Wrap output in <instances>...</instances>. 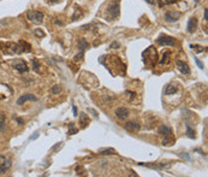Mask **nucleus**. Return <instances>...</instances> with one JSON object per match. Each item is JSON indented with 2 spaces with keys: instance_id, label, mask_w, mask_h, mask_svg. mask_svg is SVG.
Masks as SVG:
<instances>
[{
  "instance_id": "17",
  "label": "nucleus",
  "mask_w": 208,
  "mask_h": 177,
  "mask_svg": "<svg viewBox=\"0 0 208 177\" xmlns=\"http://www.w3.org/2000/svg\"><path fill=\"white\" fill-rule=\"evenodd\" d=\"M5 128H6L5 115L3 112H0V131H5Z\"/></svg>"
},
{
  "instance_id": "24",
  "label": "nucleus",
  "mask_w": 208,
  "mask_h": 177,
  "mask_svg": "<svg viewBox=\"0 0 208 177\" xmlns=\"http://www.w3.org/2000/svg\"><path fill=\"white\" fill-rule=\"evenodd\" d=\"M63 147V142H58V144H57V145H54L53 147H52V152H57V151H59L60 148Z\"/></svg>"
},
{
  "instance_id": "2",
  "label": "nucleus",
  "mask_w": 208,
  "mask_h": 177,
  "mask_svg": "<svg viewBox=\"0 0 208 177\" xmlns=\"http://www.w3.org/2000/svg\"><path fill=\"white\" fill-rule=\"evenodd\" d=\"M27 20L31 23L40 24L43 21V13L40 11H36V10H29L27 11Z\"/></svg>"
},
{
  "instance_id": "28",
  "label": "nucleus",
  "mask_w": 208,
  "mask_h": 177,
  "mask_svg": "<svg viewBox=\"0 0 208 177\" xmlns=\"http://www.w3.org/2000/svg\"><path fill=\"white\" fill-rule=\"evenodd\" d=\"M34 33H35L36 36H39V38H40V36H41V38H43V36H45V33H43L42 30H40V29H36Z\"/></svg>"
},
{
  "instance_id": "10",
  "label": "nucleus",
  "mask_w": 208,
  "mask_h": 177,
  "mask_svg": "<svg viewBox=\"0 0 208 177\" xmlns=\"http://www.w3.org/2000/svg\"><path fill=\"white\" fill-rule=\"evenodd\" d=\"M116 116H117L118 119L124 120V119H126L129 117V110L126 107H118L116 110Z\"/></svg>"
},
{
  "instance_id": "34",
  "label": "nucleus",
  "mask_w": 208,
  "mask_h": 177,
  "mask_svg": "<svg viewBox=\"0 0 208 177\" xmlns=\"http://www.w3.org/2000/svg\"><path fill=\"white\" fill-rule=\"evenodd\" d=\"M203 17H204V21H207V9H204V13H203Z\"/></svg>"
},
{
  "instance_id": "33",
  "label": "nucleus",
  "mask_w": 208,
  "mask_h": 177,
  "mask_svg": "<svg viewBox=\"0 0 208 177\" xmlns=\"http://www.w3.org/2000/svg\"><path fill=\"white\" fill-rule=\"evenodd\" d=\"M146 1H147L148 4H150V5H153V4L155 3V0H146Z\"/></svg>"
},
{
  "instance_id": "9",
  "label": "nucleus",
  "mask_w": 208,
  "mask_h": 177,
  "mask_svg": "<svg viewBox=\"0 0 208 177\" xmlns=\"http://www.w3.org/2000/svg\"><path fill=\"white\" fill-rule=\"evenodd\" d=\"M177 69L183 75H190V67L188 66L186 63H184L182 60H177Z\"/></svg>"
},
{
  "instance_id": "11",
  "label": "nucleus",
  "mask_w": 208,
  "mask_h": 177,
  "mask_svg": "<svg viewBox=\"0 0 208 177\" xmlns=\"http://www.w3.org/2000/svg\"><path fill=\"white\" fill-rule=\"evenodd\" d=\"M36 101L37 99H36V96H34V95H31V94H24V95H22L20 99L17 100V105L18 106H21V105H23L24 102H27V101Z\"/></svg>"
},
{
  "instance_id": "18",
  "label": "nucleus",
  "mask_w": 208,
  "mask_h": 177,
  "mask_svg": "<svg viewBox=\"0 0 208 177\" xmlns=\"http://www.w3.org/2000/svg\"><path fill=\"white\" fill-rule=\"evenodd\" d=\"M78 48H80L81 52L84 53V51L88 48V42H87L86 39H81V40H80V42H78Z\"/></svg>"
},
{
  "instance_id": "5",
  "label": "nucleus",
  "mask_w": 208,
  "mask_h": 177,
  "mask_svg": "<svg viewBox=\"0 0 208 177\" xmlns=\"http://www.w3.org/2000/svg\"><path fill=\"white\" fill-rule=\"evenodd\" d=\"M180 16H182L180 12H177V11H167V12L165 13V21H166V22H170V23L177 22V21L180 18Z\"/></svg>"
},
{
  "instance_id": "27",
  "label": "nucleus",
  "mask_w": 208,
  "mask_h": 177,
  "mask_svg": "<svg viewBox=\"0 0 208 177\" xmlns=\"http://www.w3.org/2000/svg\"><path fill=\"white\" fill-rule=\"evenodd\" d=\"M190 47H191L193 49H195L196 52H199V53L203 52V47H201V46H199V45H191Z\"/></svg>"
},
{
  "instance_id": "16",
  "label": "nucleus",
  "mask_w": 208,
  "mask_h": 177,
  "mask_svg": "<svg viewBox=\"0 0 208 177\" xmlns=\"http://www.w3.org/2000/svg\"><path fill=\"white\" fill-rule=\"evenodd\" d=\"M80 122H81V124H82V128H86L87 124L89 123V118L86 113H81L80 115Z\"/></svg>"
},
{
  "instance_id": "22",
  "label": "nucleus",
  "mask_w": 208,
  "mask_h": 177,
  "mask_svg": "<svg viewBox=\"0 0 208 177\" xmlns=\"http://www.w3.org/2000/svg\"><path fill=\"white\" fill-rule=\"evenodd\" d=\"M177 0H159V5L160 6H164V5H171V4H175Z\"/></svg>"
},
{
  "instance_id": "21",
  "label": "nucleus",
  "mask_w": 208,
  "mask_h": 177,
  "mask_svg": "<svg viewBox=\"0 0 208 177\" xmlns=\"http://www.w3.org/2000/svg\"><path fill=\"white\" fill-rule=\"evenodd\" d=\"M173 142H175V140H173L171 136H166L165 140L162 141V145H164V146H171Z\"/></svg>"
},
{
  "instance_id": "12",
  "label": "nucleus",
  "mask_w": 208,
  "mask_h": 177,
  "mask_svg": "<svg viewBox=\"0 0 208 177\" xmlns=\"http://www.w3.org/2000/svg\"><path fill=\"white\" fill-rule=\"evenodd\" d=\"M158 134L161 135V136H171L172 135V129L167 127V125H160L158 128Z\"/></svg>"
},
{
  "instance_id": "13",
  "label": "nucleus",
  "mask_w": 208,
  "mask_h": 177,
  "mask_svg": "<svg viewBox=\"0 0 208 177\" xmlns=\"http://www.w3.org/2000/svg\"><path fill=\"white\" fill-rule=\"evenodd\" d=\"M196 27H197V20L195 18V17H193V18H190V20H189V22H188V25H186L188 31L190 33V34H193L196 30Z\"/></svg>"
},
{
  "instance_id": "15",
  "label": "nucleus",
  "mask_w": 208,
  "mask_h": 177,
  "mask_svg": "<svg viewBox=\"0 0 208 177\" xmlns=\"http://www.w3.org/2000/svg\"><path fill=\"white\" fill-rule=\"evenodd\" d=\"M176 92H177V87L176 86H172V84H167L166 86V89H165V94L166 95L175 94Z\"/></svg>"
},
{
  "instance_id": "30",
  "label": "nucleus",
  "mask_w": 208,
  "mask_h": 177,
  "mask_svg": "<svg viewBox=\"0 0 208 177\" xmlns=\"http://www.w3.org/2000/svg\"><path fill=\"white\" fill-rule=\"evenodd\" d=\"M111 47H112V48H119V44H118V42H113V44L111 45Z\"/></svg>"
},
{
  "instance_id": "23",
  "label": "nucleus",
  "mask_w": 208,
  "mask_h": 177,
  "mask_svg": "<svg viewBox=\"0 0 208 177\" xmlns=\"http://www.w3.org/2000/svg\"><path fill=\"white\" fill-rule=\"evenodd\" d=\"M69 127H70V129H69V135H73V134H76V133L78 131V129H77L76 127H75L73 123H71V124H70Z\"/></svg>"
},
{
  "instance_id": "4",
  "label": "nucleus",
  "mask_w": 208,
  "mask_h": 177,
  "mask_svg": "<svg viewBox=\"0 0 208 177\" xmlns=\"http://www.w3.org/2000/svg\"><path fill=\"white\" fill-rule=\"evenodd\" d=\"M157 42L160 46H173L176 44V40L171 36H168V35H160L157 40Z\"/></svg>"
},
{
  "instance_id": "35",
  "label": "nucleus",
  "mask_w": 208,
  "mask_h": 177,
  "mask_svg": "<svg viewBox=\"0 0 208 177\" xmlns=\"http://www.w3.org/2000/svg\"><path fill=\"white\" fill-rule=\"evenodd\" d=\"M47 1H48V3H52V4H53V3H58L59 0H47Z\"/></svg>"
},
{
  "instance_id": "3",
  "label": "nucleus",
  "mask_w": 208,
  "mask_h": 177,
  "mask_svg": "<svg viewBox=\"0 0 208 177\" xmlns=\"http://www.w3.org/2000/svg\"><path fill=\"white\" fill-rule=\"evenodd\" d=\"M120 5H119V1H115L112 3L108 7H107V16L109 17L111 20H116L119 17V13H120Z\"/></svg>"
},
{
  "instance_id": "26",
  "label": "nucleus",
  "mask_w": 208,
  "mask_h": 177,
  "mask_svg": "<svg viewBox=\"0 0 208 177\" xmlns=\"http://www.w3.org/2000/svg\"><path fill=\"white\" fill-rule=\"evenodd\" d=\"M33 65H34L33 69L35 70L36 73H39V66H40V65H39V62H37V59H33Z\"/></svg>"
},
{
  "instance_id": "31",
  "label": "nucleus",
  "mask_w": 208,
  "mask_h": 177,
  "mask_svg": "<svg viewBox=\"0 0 208 177\" xmlns=\"http://www.w3.org/2000/svg\"><path fill=\"white\" fill-rule=\"evenodd\" d=\"M37 136H39V133H34V135L33 136H30V140H35V139H37Z\"/></svg>"
},
{
  "instance_id": "19",
  "label": "nucleus",
  "mask_w": 208,
  "mask_h": 177,
  "mask_svg": "<svg viewBox=\"0 0 208 177\" xmlns=\"http://www.w3.org/2000/svg\"><path fill=\"white\" fill-rule=\"evenodd\" d=\"M185 128H186V136L189 139H195V131L191 129V127L189 124H185Z\"/></svg>"
},
{
  "instance_id": "1",
  "label": "nucleus",
  "mask_w": 208,
  "mask_h": 177,
  "mask_svg": "<svg viewBox=\"0 0 208 177\" xmlns=\"http://www.w3.org/2000/svg\"><path fill=\"white\" fill-rule=\"evenodd\" d=\"M143 62L150 66H154L155 63L158 62V52L153 46H149L143 52Z\"/></svg>"
},
{
  "instance_id": "14",
  "label": "nucleus",
  "mask_w": 208,
  "mask_h": 177,
  "mask_svg": "<svg viewBox=\"0 0 208 177\" xmlns=\"http://www.w3.org/2000/svg\"><path fill=\"white\" fill-rule=\"evenodd\" d=\"M99 153L102 154V155H115V154H117L116 149L115 148H111V147H108V148H101L99 151Z\"/></svg>"
},
{
  "instance_id": "25",
  "label": "nucleus",
  "mask_w": 208,
  "mask_h": 177,
  "mask_svg": "<svg viewBox=\"0 0 208 177\" xmlns=\"http://www.w3.org/2000/svg\"><path fill=\"white\" fill-rule=\"evenodd\" d=\"M60 91H62V88H60L59 86H54L52 89H51V93H52V94H58Z\"/></svg>"
},
{
  "instance_id": "7",
  "label": "nucleus",
  "mask_w": 208,
  "mask_h": 177,
  "mask_svg": "<svg viewBox=\"0 0 208 177\" xmlns=\"http://www.w3.org/2000/svg\"><path fill=\"white\" fill-rule=\"evenodd\" d=\"M124 128L130 133H137V131H140L141 125L136 122H128V123H125Z\"/></svg>"
},
{
  "instance_id": "29",
  "label": "nucleus",
  "mask_w": 208,
  "mask_h": 177,
  "mask_svg": "<svg viewBox=\"0 0 208 177\" xmlns=\"http://www.w3.org/2000/svg\"><path fill=\"white\" fill-rule=\"evenodd\" d=\"M195 62H196V64H197V66H199L200 69H203V67H204V65H203V64H202V63H201L197 58H195Z\"/></svg>"
},
{
  "instance_id": "36",
  "label": "nucleus",
  "mask_w": 208,
  "mask_h": 177,
  "mask_svg": "<svg viewBox=\"0 0 208 177\" xmlns=\"http://www.w3.org/2000/svg\"><path fill=\"white\" fill-rule=\"evenodd\" d=\"M17 122L20 123V124H23V123H24V122H23V119H20V118H17Z\"/></svg>"
},
{
  "instance_id": "8",
  "label": "nucleus",
  "mask_w": 208,
  "mask_h": 177,
  "mask_svg": "<svg viewBox=\"0 0 208 177\" xmlns=\"http://www.w3.org/2000/svg\"><path fill=\"white\" fill-rule=\"evenodd\" d=\"M13 67L16 70H18L20 73H27L28 70H29V67H28V65L25 64L24 60H17V62H14L13 63Z\"/></svg>"
},
{
  "instance_id": "6",
  "label": "nucleus",
  "mask_w": 208,
  "mask_h": 177,
  "mask_svg": "<svg viewBox=\"0 0 208 177\" xmlns=\"http://www.w3.org/2000/svg\"><path fill=\"white\" fill-rule=\"evenodd\" d=\"M11 165H12L11 160L6 159V157H4V155H0V175L5 173L11 168Z\"/></svg>"
},
{
  "instance_id": "20",
  "label": "nucleus",
  "mask_w": 208,
  "mask_h": 177,
  "mask_svg": "<svg viewBox=\"0 0 208 177\" xmlns=\"http://www.w3.org/2000/svg\"><path fill=\"white\" fill-rule=\"evenodd\" d=\"M171 54V52L170 51H166V52H164V54H162V58H161V60H160V64H168V56Z\"/></svg>"
},
{
  "instance_id": "32",
  "label": "nucleus",
  "mask_w": 208,
  "mask_h": 177,
  "mask_svg": "<svg viewBox=\"0 0 208 177\" xmlns=\"http://www.w3.org/2000/svg\"><path fill=\"white\" fill-rule=\"evenodd\" d=\"M72 111H73V116H78V115H77V109H76V106H73V107H72Z\"/></svg>"
}]
</instances>
